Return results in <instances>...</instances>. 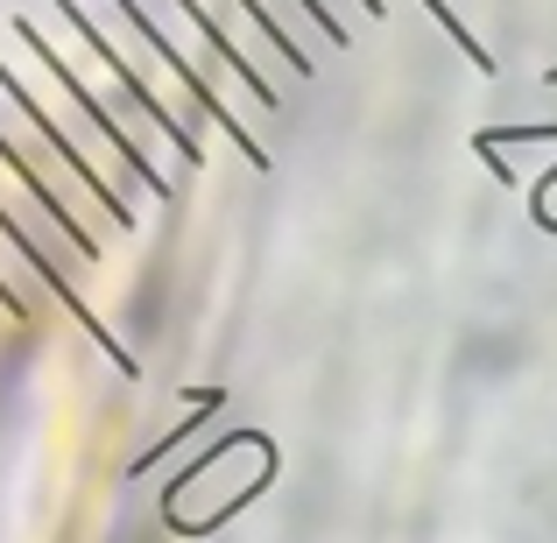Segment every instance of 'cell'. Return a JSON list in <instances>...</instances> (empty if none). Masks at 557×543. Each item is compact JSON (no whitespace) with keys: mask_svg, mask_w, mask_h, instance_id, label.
Instances as JSON below:
<instances>
[{"mask_svg":"<svg viewBox=\"0 0 557 543\" xmlns=\"http://www.w3.org/2000/svg\"><path fill=\"white\" fill-rule=\"evenodd\" d=\"M311 14L332 28V42H339V50L360 36V22H381V14L368 8V0H311Z\"/></svg>","mask_w":557,"mask_h":543,"instance_id":"obj_10","label":"cell"},{"mask_svg":"<svg viewBox=\"0 0 557 543\" xmlns=\"http://www.w3.org/2000/svg\"><path fill=\"white\" fill-rule=\"evenodd\" d=\"M64 8L78 14L85 36H92L99 50H107L113 64L127 71V78H135V92L156 107V121H163L190 156H205V135L219 127V113H212V99H205L198 85L184 78L177 57H170L163 42L149 36V28H141V14L127 8V0H64Z\"/></svg>","mask_w":557,"mask_h":543,"instance_id":"obj_3","label":"cell"},{"mask_svg":"<svg viewBox=\"0 0 557 543\" xmlns=\"http://www.w3.org/2000/svg\"><path fill=\"white\" fill-rule=\"evenodd\" d=\"M0 219H8L14 240H22L28 255H36L42 269L57 275V289H64V297L85 283V275H92V261H99V255H92V247H85L78 233L64 226V212H57V205L42 198L36 184H28V170L14 163L8 149H0Z\"/></svg>","mask_w":557,"mask_h":543,"instance_id":"obj_6","label":"cell"},{"mask_svg":"<svg viewBox=\"0 0 557 543\" xmlns=\"http://www.w3.org/2000/svg\"><path fill=\"white\" fill-rule=\"evenodd\" d=\"M127 8H135V14H141V28H149V36L184 64V78L198 85L205 99H212L219 127H226L240 149H261V121H269L275 99L261 92V85L247 78V71L233 64L226 50H219V36L198 22V14H190V0H127Z\"/></svg>","mask_w":557,"mask_h":543,"instance_id":"obj_4","label":"cell"},{"mask_svg":"<svg viewBox=\"0 0 557 543\" xmlns=\"http://www.w3.org/2000/svg\"><path fill=\"white\" fill-rule=\"evenodd\" d=\"M22 28L42 42V57H50L71 85H78V99L99 113V121H107V135L121 141V149L149 170V184L170 198V190L190 177V163H198V156H190L163 121H156V107L135 92V78H127V71L113 64L92 36H85V22L64 8V0H28V8H22Z\"/></svg>","mask_w":557,"mask_h":543,"instance_id":"obj_1","label":"cell"},{"mask_svg":"<svg viewBox=\"0 0 557 543\" xmlns=\"http://www.w3.org/2000/svg\"><path fill=\"white\" fill-rule=\"evenodd\" d=\"M368 8H374V14H388V0H368Z\"/></svg>","mask_w":557,"mask_h":543,"instance_id":"obj_11","label":"cell"},{"mask_svg":"<svg viewBox=\"0 0 557 543\" xmlns=\"http://www.w3.org/2000/svg\"><path fill=\"white\" fill-rule=\"evenodd\" d=\"M190 14H198V22L212 28L219 50H226L233 64H240L247 78H255L261 92H269V99H283L289 85L304 78V64H297V57H289L283 42L269 36V22H261V14L247 8V0H190Z\"/></svg>","mask_w":557,"mask_h":543,"instance_id":"obj_7","label":"cell"},{"mask_svg":"<svg viewBox=\"0 0 557 543\" xmlns=\"http://www.w3.org/2000/svg\"><path fill=\"white\" fill-rule=\"evenodd\" d=\"M247 8H255L261 22H269V36L283 42V50L297 57L304 71H318L332 50H339V42H332V28L311 14V0H247Z\"/></svg>","mask_w":557,"mask_h":543,"instance_id":"obj_8","label":"cell"},{"mask_svg":"<svg viewBox=\"0 0 557 543\" xmlns=\"http://www.w3.org/2000/svg\"><path fill=\"white\" fill-rule=\"evenodd\" d=\"M0 78H8L14 92H22L28 107H36V121L57 135V149H64L71 163H78L85 177L99 184V198H107L113 212L127 219V226H135V219L149 212L156 198H163V190L149 184V170H141L135 156H127L121 141L107 135V121H99V113L85 107V99H78V85H71L64 71H57L50 57H42V42L28 36L22 22H14L8 36H0Z\"/></svg>","mask_w":557,"mask_h":543,"instance_id":"obj_2","label":"cell"},{"mask_svg":"<svg viewBox=\"0 0 557 543\" xmlns=\"http://www.w3.org/2000/svg\"><path fill=\"white\" fill-rule=\"evenodd\" d=\"M0 318H14V311H8V304H0Z\"/></svg>","mask_w":557,"mask_h":543,"instance_id":"obj_12","label":"cell"},{"mask_svg":"<svg viewBox=\"0 0 557 543\" xmlns=\"http://www.w3.org/2000/svg\"><path fill=\"white\" fill-rule=\"evenodd\" d=\"M42 297H64V289H57V275L42 269V261L28 255L22 240H14V226L0 219V304L22 318V311H36Z\"/></svg>","mask_w":557,"mask_h":543,"instance_id":"obj_9","label":"cell"},{"mask_svg":"<svg viewBox=\"0 0 557 543\" xmlns=\"http://www.w3.org/2000/svg\"><path fill=\"white\" fill-rule=\"evenodd\" d=\"M0 149H8L14 163L28 170V184H36L42 198H50L57 212H64V226L78 233V240L92 247V255H107L113 240H127V219L113 212L107 198H99V184L85 177V170L71 163L64 149H57V135L36 121V107H28V99L14 92L8 78H0Z\"/></svg>","mask_w":557,"mask_h":543,"instance_id":"obj_5","label":"cell"}]
</instances>
